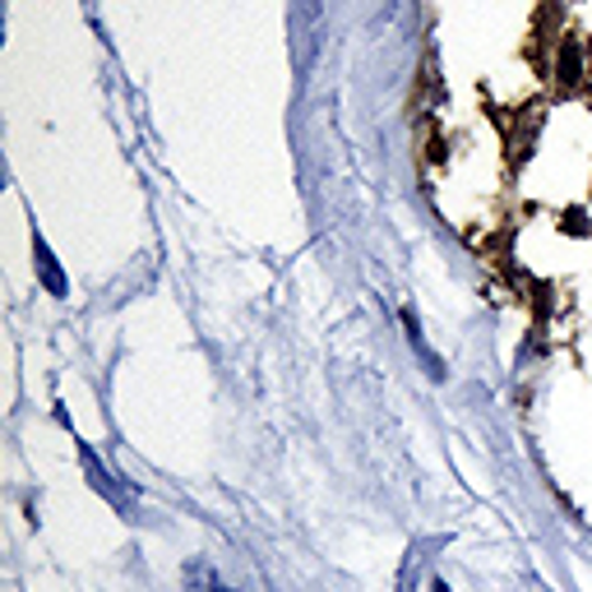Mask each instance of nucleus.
Segmentation results:
<instances>
[{
	"instance_id": "obj_3",
	"label": "nucleus",
	"mask_w": 592,
	"mask_h": 592,
	"mask_svg": "<svg viewBox=\"0 0 592 592\" xmlns=\"http://www.w3.org/2000/svg\"><path fill=\"white\" fill-rule=\"evenodd\" d=\"M33 254H37V269H43V283H47V292H51V296H66V292H70V287H66V273H61V264L51 260L47 241H33Z\"/></svg>"
},
{
	"instance_id": "obj_1",
	"label": "nucleus",
	"mask_w": 592,
	"mask_h": 592,
	"mask_svg": "<svg viewBox=\"0 0 592 592\" xmlns=\"http://www.w3.org/2000/svg\"><path fill=\"white\" fill-rule=\"evenodd\" d=\"M79 459H84V467H88V477H93V486L103 490V496L121 509V514H134V490H126V482L116 477V472H107L103 463H97V453L93 449H79Z\"/></svg>"
},
{
	"instance_id": "obj_5",
	"label": "nucleus",
	"mask_w": 592,
	"mask_h": 592,
	"mask_svg": "<svg viewBox=\"0 0 592 592\" xmlns=\"http://www.w3.org/2000/svg\"><path fill=\"white\" fill-rule=\"evenodd\" d=\"M436 592H449V583H445V579H436Z\"/></svg>"
},
{
	"instance_id": "obj_2",
	"label": "nucleus",
	"mask_w": 592,
	"mask_h": 592,
	"mask_svg": "<svg viewBox=\"0 0 592 592\" xmlns=\"http://www.w3.org/2000/svg\"><path fill=\"white\" fill-rule=\"evenodd\" d=\"M403 324H407V343L417 347V357L430 366V375H436V380H445V362H440L436 352L426 347V339H422V324H417V310H403Z\"/></svg>"
},
{
	"instance_id": "obj_4",
	"label": "nucleus",
	"mask_w": 592,
	"mask_h": 592,
	"mask_svg": "<svg viewBox=\"0 0 592 592\" xmlns=\"http://www.w3.org/2000/svg\"><path fill=\"white\" fill-rule=\"evenodd\" d=\"M190 579H200V583H204V592H232V588H227L218 575H213L209 565H194V569H190Z\"/></svg>"
}]
</instances>
